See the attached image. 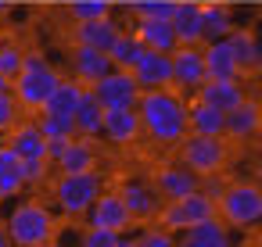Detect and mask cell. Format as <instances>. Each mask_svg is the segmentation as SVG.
<instances>
[{
    "instance_id": "cell-28",
    "label": "cell",
    "mask_w": 262,
    "mask_h": 247,
    "mask_svg": "<svg viewBox=\"0 0 262 247\" xmlns=\"http://www.w3.org/2000/svg\"><path fill=\"white\" fill-rule=\"evenodd\" d=\"M201 33H205V43L226 40L233 33L230 4H226V0H201Z\"/></svg>"
},
{
    "instance_id": "cell-16",
    "label": "cell",
    "mask_w": 262,
    "mask_h": 247,
    "mask_svg": "<svg viewBox=\"0 0 262 247\" xmlns=\"http://www.w3.org/2000/svg\"><path fill=\"white\" fill-rule=\"evenodd\" d=\"M101 140H108V143H112V147H119V151H126V147L140 143V140H144V129H140V115H137V108L104 111Z\"/></svg>"
},
{
    "instance_id": "cell-32",
    "label": "cell",
    "mask_w": 262,
    "mask_h": 247,
    "mask_svg": "<svg viewBox=\"0 0 262 247\" xmlns=\"http://www.w3.org/2000/svg\"><path fill=\"white\" fill-rule=\"evenodd\" d=\"M69 18H72V26H79V22H94V18H108L112 11H115V4L112 0H69Z\"/></svg>"
},
{
    "instance_id": "cell-6",
    "label": "cell",
    "mask_w": 262,
    "mask_h": 247,
    "mask_svg": "<svg viewBox=\"0 0 262 247\" xmlns=\"http://www.w3.org/2000/svg\"><path fill=\"white\" fill-rule=\"evenodd\" d=\"M176 158L198 176V179H205V176H223L226 168H230V158H233V147H230V140H223V136H183L180 140V147H176Z\"/></svg>"
},
{
    "instance_id": "cell-45",
    "label": "cell",
    "mask_w": 262,
    "mask_h": 247,
    "mask_svg": "<svg viewBox=\"0 0 262 247\" xmlns=\"http://www.w3.org/2000/svg\"><path fill=\"white\" fill-rule=\"evenodd\" d=\"M8 36V26H4V18H0V40H4Z\"/></svg>"
},
{
    "instance_id": "cell-27",
    "label": "cell",
    "mask_w": 262,
    "mask_h": 247,
    "mask_svg": "<svg viewBox=\"0 0 262 247\" xmlns=\"http://www.w3.org/2000/svg\"><path fill=\"white\" fill-rule=\"evenodd\" d=\"M26 193V183H22V158L0 140V201H15Z\"/></svg>"
},
{
    "instance_id": "cell-30",
    "label": "cell",
    "mask_w": 262,
    "mask_h": 247,
    "mask_svg": "<svg viewBox=\"0 0 262 247\" xmlns=\"http://www.w3.org/2000/svg\"><path fill=\"white\" fill-rule=\"evenodd\" d=\"M144 58V43L133 36V29H122L115 36V43L108 47V61L112 68H122V72H133V65Z\"/></svg>"
},
{
    "instance_id": "cell-23",
    "label": "cell",
    "mask_w": 262,
    "mask_h": 247,
    "mask_svg": "<svg viewBox=\"0 0 262 247\" xmlns=\"http://www.w3.org/2000/svg\"><path fill=\"white\" fill-rule=\"evenodd\" d=\"M97 165H101L97 140H83V136H72L65 151L54 158V172H97Z\"/></svg>"
},
{
    "instance_id": "cell-39",
    "label": "cell",
    "mask_w": 262,
    "mask_h": 247,
    "mask_svg": "<svg viewBox=\"0 0 262 247\" xmlns=\"http://www.w3.org/2000/svg\"><path fill=\"white\" fill-rule=\"evenodd\" d=\"M0 18H4L8 33H11V29H26V26L36 18V8H33V4H11V8L0 11Z\"/></svg>"
},
{
    "instance_id": "cell-24",
    "label": "cell",
    "mask_w": 262,
    "mask_h": 247,
    "mask_svg": "<svg viewBox=\"0 0 262 247\" xmlns=\"http://www.w3.org/2000/svg\"><path fill=\"white\" fill-rule=\"evenodd\" d=\"M4 143H8L22 161L47 158V140H43V133L36 129V118H33V115H22V118H18V126L4 136Z\"/></svg>"
},
{
    "instance_id": "cell-10",
    "label": "cell",
    "mask_w": 262,
    "mask_h": 247,
    "mask_svg": "<svg viewBox=\"0 0 262 247\" xmlns=\"http://www.w3.org/2000/svg\"><path fill=\"white\" fill-rule=\"evenodd\" d=\"M151 186L158 190V197H162V201H180V197L194 193V190L201 186V179H198V176H194L180 158H165V161H158V165H155Z\"/></svg>"
},
{
    "instance_id": "cell-5",
    "label": "cell",
    "mask_w": 262,
    "mask_h": 247,
    "mask_svg": "<svg viewBox=\"0 0 262 247\" xmlns=\"http://www.w3.org/2000/svg\"><path fill=\"white\" fill-rule=\"evenodd\" d=\"M101 190H104L101 172H58L51 179V204L65 218H83Z\"/></svg>"
},
{
    "instance_id": "cell-34",
    "label": "cell",
    "mask_w": 262,
    "mask_h": 247,
    "mask_svg": "<svg viewBox=\"0 0 262 247\" xmlns=\"http://www.w3.org/2000/svg\"><path fill=\"white\" fill-rule=\"evenodd\" d=\"M226 4H230L233 29H258V11H262L258 0H226Z\"/></svg>"
},
{
    "instance_id": "cell-11",
    "label": "cell",
    "mask_w": 262,
    "mask_h": 247,
    "mask_svg": "<svg viewBox=\"0 0 262 247\" xmlns=\"http://www.w3.org/2000/svg\"><path fill=\"white\" fill-rule=\"evenodd\" d=\"M83 222H86V226H97V229H112V233L126 236V229L133 226V215L126 211L122 197L115 193V186H104V190L97 193V201H94V204L86 208Z\"/></svg>"
},
{
    "instance_id": "cell-7",
    "label": "cell",
    "mask_w": 262,
    "mask_h": 247,
    "mask_svg": "<svg viewBox=\"0 0 262 247\" xmlns=\"http://www.w3.org/2000/svg\"><path fill=\"white\" fill-rule=\"evenodd\" d=\"M205 218H215V201L208 193L194 190V193H187L180 201H162V208L155 215V226L172 233V236H180V233H187L190 226H198Z\"/></svg>"
},
{
    "instance_id": "cell-40",
    "label": "cell",
    "mask_w": 262,
    "mask_h": 247,
    "mask_svg": "<svg viewBox=\"0 0 262 247\" xmlns=\"http://www.w3.org/2000/svg\"><path fill=\"white\" fill-rule=\"evenodd\" d=\"M133 243H137V247H176V236L165 233V229H158V226H151V229H144Z\"/></svg>"
},
{
    "instance_id": "cell-1",
    "label": "cell",
    "mask_w": 262,
    "mask_h": 247,
    "mask_svg": "<svg viewBox=\"0 0 262 247\" xmlns=\"http://www.w3.org/2000/svg\"><path fill=\"white\" fill-rule=\"evenodd\" d=\"M144 140H151L162 151H176L187 136V97L176 90H147L137 101Z\"/></svg>"
},
{
    "instance_id": "cell-35",
    "label": "cell",
    "mask_w": 262,
    "mask_h": 247,
    "mask_svg": "<svg viewBox=\"0 0 262 247\" xmlns=\"http://www.w3.org/2000/svg\"><path fill=\"white\" fill-rule=\"evenodd\" d=\"M33 118H36V129L43 133V140H72L76 136L72 118H54V115H33Z\"/></svg>"
},
{
    "instance_id": "cell-41",
    "label": "cell",
    "mask_w": 262,
    "mask_h": 247,
    "mask_svg": "<svg viewBox=\"0 0 262 247\" xmlns=\"http://www.w3.org/2000/svg\"><path fill=\"white\" fill-rule=\"evenodd\" d=\"M115 247H137V243H133L129 236H119V243H115Z\"/></svg>"
},
{
    "instance_id": "cell-43",
    "label": "cell",
    "mask_w": 262,
    "mask_h": 247,
    "mask_svg": "<svg viewBox=\"0 0 262 247\" xmlns=\"http://www.w3.org/2000/svg\"><path fill=\"white\" fill-rule=\"evenodd\" d=\"M40 247H69V243H61V240H47V243H40Z\"/></svg>"
},
{
    "instance_id": "cell-9",
    "label": "cell",
    "mask_w": 262,
    "mask_h": 247,
    "mask_svg": "<svg viewBox=\"0 0 262 247\" xmlns=\"http://www.w3.org/2000/svg\"><path fill=\"white\" fill-rule=\"evenodd\" d=\"M115 193L122 197L126 211L133 215V222H155V215L162 208V197H158V190L151 186L147 176H126V179H119Z\"/></svg>"
},
{
    "instance_id": "cell-2",
    "label": "cell",
    "mask_w": 262,
    "mask_h": 247,
    "mask_svg": "<svg viewBox=\"0 0 262 247\" xmlns=\"http://www.w3.org/2000/svg\"><path fill=\"white\" fill-rule=\"evenodd\" d=\"M4 233L11 240V247H40L47 240H54L58 233V215L40 201V197H22L11 204V211L4 215Z\"/></svg>"
},
{
    "instance_id": "cell-44",
    "label": "cell",
    "mask_w": 262,
    "mask_h": 247,
    "mask_svg": "<svg viewBox=\"0 0 262 247\" xmlns=\"http://www.w3.org/2000/svg\"><path fill=\"white\" fill-rule=\"evenodd\" d=\"M0 90H11V79H4V76H0Z\"/></svg>"
},
{
    "instance_id": "cell-38",
    "label": "cell",
    "mask_w": 262,
    "mask_h": 247,
    "mask_svg": "<svg viewBox=\"0 0 262 247\" xmlns=\"http://www.w3.org/2000/svg\"><path fill=\"white\" fill-rule=\"evenodd\" d=\"M115 243H119V233L97 229V226H83L79 240H76V247H115Z\"/></svg>"
},
{
    "instance_id": "cell-14",
    "label": "cell",
    "mask_w": 262,
    "mask_h": 247,
    "mask_svg": "<svg viewBox=\"0 0 262 247\" xmlns=\"http://www.w3.org/2000/svg\"><path fill=\"white\" fill-rule=\"evenodd\" d=\"M262 133V108L255 97H248L241 108H233L226 118H223V140H230V147H244V143H255Z\"/></svg>"
},
{
    "instance_id": "cell-4",
    "label": "cell",
    "mask_w": 262,
    "mask_h": 247,
    "mask_svg": "<svg viewBox=\"0 0 262 247\" xmlns=\"http://www.w3.org/2000/svg\"><path fill=\"white\" fill-rule=\"evenodd\" d=\"M215 218L226 229H258L262 222V190L255 179H233L219 190L215 197Z\"/></svg>"
},
{
    "instance_id": "cell-8",
    "label": "cell",
    "mask_w": 262,
    "mask_h": 247,
    "mask_svg": "<svg viewBox=\"0 0 262 247\" xmlns=\"http://www.w3.org/2000/svg\"><path fill=\"white\" fill-rule=\"evenodd\" d=\"M90 97L104 108V111H119V108H137L140 101V86L133 79V72H122V68H112L104 72L94 86H90Z\"/></svg>"
},
{
    "instance_id": "cell-42",
    "label": "cell",
    "mask_w": 262,
    "mask_h": 247,
    "mask_svg": "<svg viewBox=\"0 0 262 247\" xmlns=\"http://www.w3.org/2000/svg\"><path fill=\"white\" fill-rule=\"evenodd\" d=\"M0 247H11V240H8V233H4V226H0Z\"/></svg>"
},
{
    "instance_id": "cell-3",
    "label": "cell",
    "mask_w": 262,
    "mask_h": 247,
    "mask_svg": "<svg viewBox=\"0 0 262 247\" xmlns=\"http://www.w3.org/2000/svg\"><path fill=\"white\" fill-rule=\"evenodd\" d=\"M65 72L61 68H54L40 51H26V61H22V68L15 72V79H11V97L18 101V108H22V115H36L40 111V104L47 101V93L58 86V79H61Z\"/></svg>"
},
{
    "instance_id": "cell-31",
    "label": "cell",
    "mask_w": 262,
    "mask_h": 247,
    "mask_svg": "<svg viewBox=\"0 0 262 247\" xmlns=\"http://www.w3.org/2000/svg\"><path fill=\"white\" fill-rule=\"evenodd\" d=\"M72 126H76V136H83V140H101L104 108L86 93V97H83V104H79V108H76V115H72Z\"/></svg>"
},
{
    "instance_id": "cell-18",
    "label": "cell",
    "mask_w": 262,
    "mask_h": 247,
    "mask_svg": "<svg viewBox=\"0 0 262 247\" xmlns=\"http://www.w3.org/2000/svg\"><path fill=\"white\" fill-rule=\"evenodd\" d=\"M169 26H172L180 47H201L205 43V33H201V0H172Z\"/></svg>"
},
{
    "instance_id": "cell-20",
    "label": "cell",
    "mask_w": 262,
    "mask_h": 247,
    "mask_svg": "<svg viewBox=\"0 0 262 247\" xmlns=\"http://www.w3.org/2000/svg\"><path fill=\"white\" fill-rule=\"evenodd\" d=\"M133 36L144 43V51H155V54H172L180 43H176V33L169 26V18H129Z\"/></svg>"
},
{
    "instance_id": "cell-46",
    "label": "cell",
    "mask_w": 262,
    "mask_h": 247,
    "mask_svg": "<svg viewBox=\"0 0 262 247\" xmlns=\"http://www.w3.org/2000/svg\"><path fill=\"white\" fill-rule=\"evenodd\" d=\"M176 247H190V243H187V240H180V236H176Z\"/></svg>"
},
{
    "instance_id": "cell-47",
    "label": "cell",
    "mask_w": 262,
    "mask_h": 247,
    "mask_svg": "<svg viewBox=\"0 0 262 247\" xmlns=\"http://www.w3.org/2000/svg\"><path fill=\"white\" fill-rule=\"evenodd\" d=\"M112 4H119V0H112Z\"/></svg>"
},
{
    "instance_id": "cell-19",
    "label": "cell",
    "mask_w": 262,
    "mask_h": 247,
    "mask_svg": "<svg viewBox=\"0 0 262 247\" xmlns=\"http://www.w3.org/2000/svg\"><path fill=\"white\" fill-rule=\"evenodd\" d=\"M133 79H137L140 93H147V90H172V58L144 51V58L133 65Z\"/></svg>"
},
{
    "instance_id": "cell-17",
    "label": "cell",
    "mask_w": 262,
    "mask_h": 247,
    "mask_svg": "<svg viewBox=\"0 0 262 247\" xmlns=\"http://www.w3.org/2000/svg\"><path fill=\"white\" fill-rule=\"evenodd\" d=\"M172 90L190 97L205 83V65H201V47H176L172 54Z\"/></svg>"
},
{
    "instance_id": "cell-21",
    "label": "cell",
    "mask_w": 262,
    "mask_h": 247,
    "mask_svg": "<svg viewBox=\"0 0 262 247\" xmlns=\"http://www.w3.org/2000/svg\"><path fill=\"white\" fill-rule=\"evenodd\" d=\"M90 90L83 86V83H76V79H69V76H61L58 79V86L47 93V101L40 104V111L36 115H54V118H72L76 115V108L83 104V97H86Z\"/></svg>"
},
{
    "instance_id": "cell-12",
    "label": "cell",
    "mask_w": 262,
    "mask_h": 247,
    "mask_svg": "<svg viewBox=\"0 0 262 247\" xmlns=\"http://www.w3.org/2000/svg\"><path fill=\"white\" fill-rule=\"evenodd\" d=\"M126 26H129V18H126V15L119 11V4H115V11H112L108 18H94V22L72 26L69 43H83V47H94V51H104V54H108V47L115 43V36H119Z\"/></svg>"
},
{
    "instance_id": "cell-22",
    "label": "cell",
    "mask_w": 262,
    "mask_h": 247,
    "mask_svg": "<svg viewBox=\"0 0 262 247\" xmlns=\"http://www.w3.org/2000/svg\"><path fill=\"white\" fill-rule=\"evenodd\" d=\"M201 65H205V79H241V83H248L226 40L201 43Z\"/></svg>"
},
{
    "instance_id": "cell-36",
    "label": "cell",
    "mask_w": 262,
    "mask_h": 247,
    "mask_svg": "<svg viewBox=\"0 0 262 247\" xmlns=\"http://www.w3.org/2000/svg\"><path fill=\"white\" fill-rule=\"evenodd\" d=\"M51 161L47 158H33V161H22V183H26V190L29 186H43V183H51Z\"/></svg>"
},
{
    "instance_id": "cell-33",
    "label": "cell",
    "mask_w": 262,
    "mask_h": 247,
    "mask_svg": "<svg viewBox=\"0 0 262 247\" xmlns=\"http://www.w3.org/2000/svg\"><path fill=\"white\" fill-rule=\"evenodd\" d=\"M26 43H18V36H4L0 40V76L4 79H15V72L22 68V61H26Z\"/></svg>"
},
{
    "instance_id": "cell-15",
    "label": "cell",
    "mask_w": 262,
    "mask_h": 247,
    "mask_svg": "<svg viewBox=\"0 0 262 247\" xmlns=\"http://www.w3.org/2000/svg\"><path fill=\"white\" fill-rule=\"evenodd\" d=\"M190 97H198V101L212 104L215 111L230 115V111H233V108H241L251 93H248V83H241V79H205Z\"/></svg>"
},
{
    "instance_id": "cell-37",
    "label": "cell",
    "mask_w": 262,
    "mask_h": 247,
    "mask_svg": "<svg viewBox=\"0 0 262 247\" xmlns=\"http://www.w3.org/2000/svg\"><path fill=\"white\" fill-rule=\"evenodd\" d=\"M18 118H22L18 101L11 97V90H0V136H8V133L18 126Z\"/></svg>"
},
{
    "instance_id": "cell-29",
    "label": "cell",
    "mask_w": 262,
    "mask_h": 247,
    "mask_svg": "<svg viewBox=\"0 0 262 247\" xmlns=\"http://www.w3.org/2000/svg\"><path fill=\"white\" fill-rule=\"evenodd\" d=\"M180 240H187L190 247H233L230 229H226L219 218H205V222L190 226L187 233H180Z\"/></svg>"
},
{
    "instance_id": "cell-25",
    "label": "cell",
    "mask_w": 262,
    "mask_h": 247,
    "mask_svg": "<svg viewBox=\"0 0 262 247\" xmlns=\"http://www.w3.org/2000/svg\"><path fill=\"white\" fill-rule=\"evenodd\" d=\"M226 43H230V51H233V58H237V65H241L244 79H255V76H258V68H262L258 29H233V33L226 36Z\"/></svg>"
},
{
    "instance_id": "cell-13",
    "label": "cell",
    "mask_w": 262,
    "mask_h": 247,
    "mask_svg": "<svg viewBox=\"0 0 262 247\" xmlns=\"http://www.w3.org/2000/svg\"><path fill=\"white\" fill-rule=\"evenodd\" d=\"M65 51H69V58H65V76L76 79V83H83L86 90H90L104 72H112V61H108L104 51H94V47H83V43H69Z\"/></svg>"
},
{
    "instance_id": "cell-26",
    "label": "cell",
    "mask_w": 262,
    "mask_h": 247,
    "mask_svg": "<svg viewBox=\"0 0 262 247\" xmlns=\"http://www.w3.org/2000/svg\"><path fill=\"white\" fill-rule=\"evenodd\" d=\"M223 111H215L212 104L187 97V133L190 136H223Z\"/></svg>"
}]
</instances>
